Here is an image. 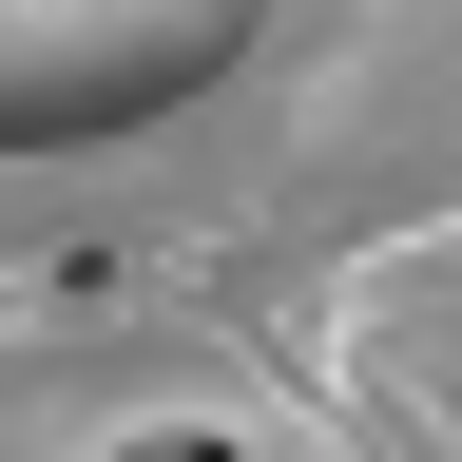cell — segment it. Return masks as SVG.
Listing matches in <instances>:
<instances>
[{
	"label": "cell",
	"instance_id": "cell-1",
	"mask_svg": "<svg viewBox=\"0 0 462 462\" xmlns=\"http://www.w3.org/2000/svg\"><path fill=\"white\" fill-rule=\"evenodd\" d=\"M135 462H231V443H135Z\"/></svg>",
	"mask_w": 462,
	"mask_h": 462
}]
</instances>
